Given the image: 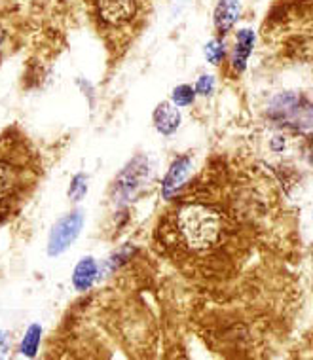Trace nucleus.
I'll use <instances>...</instances> for the list:
<instances>
[{"label":"nucleus","mask_w":313,"mask_h":360,"mask_svg":"<svg viewBox=\"0 0 313 360\" xmlns=\"http://www.w3.org/2000/svg\"><path fill=\"white\" fill-rule=\"evenodd\" d=\"M177 243L188 255L207 256L222 250L230 237V222L219 207L203 201H184L173 217Z\"/></svg>","instance_id":"nucleus-1"},{"label":"nucleus","mask_w":313,"mask_h":360,"mask_svg":"<svg viewBox=\"0 0 313 360\" xmlns=\"http://www.w3.org/2000/svg\"><path fill=\"white\" fill-rule=\"evenodd\" d=\"M95 18L108 29H120L132 23L143 6V0H91Z\"/></svg>","instance_id":"nucleus-2"},{"label":"nucleus","mask_w":313,"mask_h":360,"mask_svg":"<svg viewBox=\"0 0 313 360\" xmlns=\"http://www.w3.org/2000/svg\"><path fill=\"white\" fill-rule=\"evenodd\" d=\"M82 224H84L82 212H72V214L63 217L61 220L53 226V230H51L50 233L48 255L57 256L69 249L70 245L75 243L76 237H78V233H80Z\"/></svg>","instance_id":"nucleus-3"},{"label":"nucleus","mask_w":313,"mask_h":360,"mask_svg":"<svg viewBox=\"0 0 313 360\" xmlns=\"http://www.w3.org/2000/svg\"><path fill=\"white\" fill-rule=\"evenodd\" d=\"M23 184V169L15 162L0 158V203H4L15 195Z\"/></svg>","instance_id":"nucleus-4"},{"label":"nucleus","mask_w":313,"mask_h":360,"mask_svg":"<svg viewBox=\"0 0 313 360\" xmlns=\"http://www.w3.org/2000/svg\"><path fill=\"white\" fill-rule=\"evenodd\" d=\"M139 162H141V158L129 163V167H125L124 173L120 174L118 180H116V190H118L120 198L124 199V201L133 198L139 188L143 186L146 165H139Z\"/></svg>","instance_id":"nucleus-5"},{"label":"nucleus","mask_w":313,"mask_h":360,"mask_svg":"<svg viewBox=\"0 0 313 360\" xmlns=\"http://www.w3.org/2000/svg\"><path fill=\"white\" fill-rule=\"evenodd\" d=\"M190 158L184 155V158H179L173 165H171L170 173L165 174L163 179V198H171V193L177 192L179 188L182 186V182L186 180L188 171H190Z\"/></svg>","instance_id":"nucleus-6"},{"label":"nucleus","mask_w":313,"mask_h":360,"mask_svg":"<svg viewBox=\"0 0 313 360\" xmlns=\"http://www.w3.org/2000/svg\"><path fill=\"white\" fill-rule=\"evenodd\" d=\"M154 124L162 135H171L181 124V114L171 103H162L154 112Z\"/></svg>","instance_id":"nucleus-7"},{"label":"nucleus","mask_w":313,"mask_h":360,"mask_svg":"<svg viewBox=\"0 0 313 360\" xmlns=\"http://www.w3.org/2000/svg\"><path fill=\"white\" fill-rule=\"evenodd\" d=\"M253 44H255V32L249 29L238 32V42H236V50H234L232 65L234 69L241 72L245 69V63L249 59L250 51H253Z\"/></svg>","instance_id":"nucleus-8"},{"label":"nucleus","mask_w":313,"mask_h":360,"mask_svg":"<svg viewBox=\"0 0 313 360\" xmlns=\"http://www.w3.org/2000/svg\"><path fill=\"white\" fill-rule=\"evenodd\" d=\"M239 13V0H220L215 12V25L220 32H226L236 23Z\"/></svg>","instance_id":"nucleus-9"},{"label":"nucleus","mask_w":313,"mask_h":360,"mask_svg":"<svg viewBox=\"0 0 313 360\" xmlns=\"http://www.w3.org/2000/svg\"><path fill=\"white\" fill-rule=\"evenodd\" d=\"M95 275H97V264L94 258H84V260L76 266L75 275H72V283H75L76 290H88L89 286L94 285Z\"/></svg>","instance_id":"nucleus-10"},{"label":"nucleus","mask_w":313,"mask_h":360,"mask_svg":"<svg viewBox=\"0 0 313 360\" xmlns=\"http://www.w3.org/2000/svg\"><path fill=\"white\" fill-rule=\"evenodd\" d=\"M40 335H42V328L38 324H32L31 328L27 330L23 342H21V353L25 356H34L38 351V345H40Z\"/></svg>","instance_id":"nucleus-11"},{"label":"nucleus","mask_w":313,"mask_h":360,"mask_svg":"<svg viewBox=\"0 0 313 360\" xmlns=\"http://www.w3.org/2000/svg\"><path fill=\"white\" fill-rule=\"evenodd\" d=\"M171 99H173V105L175 106H188L192 105L196 99V91L192 86H179L173 89V95H171Z\"/></svg>","instance_id":"nucleus-12"},{"label":"nucleus","mask_w":313,"mask_h":360,"mask_svg":"<svg viewBox=\"0 0 313 360\" xmlns=\"http://www.w3.org/2000/svg\"><path fill=\"white\" fill-rule=\"evenodd\" d=\"M205 56L207 61L213 63V65H219V63L222 61V57H224V44L220 42V40L209 42L205 48Z\"/></svg>","instance_id":"nucleus-13"},{"label":"nucleus","mask_w":313,"mask_h":360,"mask_svg":"<svg viewBox=\"0 0 313 360\" xmlns=\"http://www.w3.org/2000/svg\"><path fill=\"white\" fill-rule=\"evenodd\" d=\"M88 192V184H86V176L84 174H76L75 179H72V184H70V190H69V195L75 201H80L84 195Z\"/></svg>","instance_id":"nucleus-14"},{"label":"nucleus","mask_w":313,"mask_h":360,"mask_svg":"<svg viewBox=\"0 0 313 360\" xmlns=\"http://www.w3.org/2000/svg\"><path fill=\"white\" fill-rule=\"evenodd\" d=\"M213 89H215V80L211 78V76H207V75L201 76L194 87L196 94H200V95H211L213 94Z\"/></svg>","instance_id":"nucleus-15"},{"label":"nucleus","mask_w":313,"mask_h":360,"mask_svg":"<svg viewBox=\"0 0 313 360\" xmlns=\"http://www.w3.org/2000/svg\"><path fill=\"white\" fill-rule=\"evenodd\" d=\"M6 349H8V338L4 332H0V354L4 353Z\"/></svg>","instance_id":"nucleus-16"},{"label":"nucleus","mask_w":313,"mask_h":360,"mask_svg":"<svg viewBox=\"0 0 313 360\" xmlns=\"http://www.w3.org/2000/svg\"><path fill=\"white\" fill-rule=\"evenodd\" d=\"M4 38H6V31H4V27L0 25V46L4 42Z\"/></svg>","instance_id":"nucleus-17"}]
</instances>
